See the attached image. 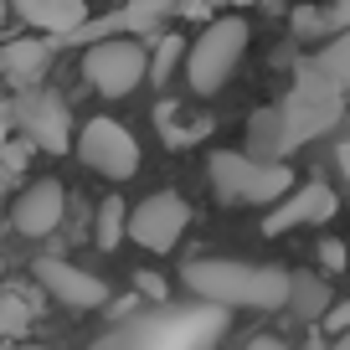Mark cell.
I'll return each mask as SVG.
<instances>
[{
  "label": "cell",
  "mask_w": 350,
  "mask_h": 350,
  "mask_svg": "<svg viewBox=\"0 0 350 350\" xmlns=\"http://www.w3.org/2000/svg\"><path fill=\"white\" fill-rule=\"evenodd\" d=\"M180 284L217 309H288L294 273L273 262H232V258H191Z\"/></svg>",
  "instance_id": "obj_1"
},
{
  "label": "cell",
  "mask_w": 350,
  "mask_h": 350,
  "mask_svg": "<svg viewBox=\"0 0 350 350\" xmlns=\"http://www.w3.org/2000/svg\"><path fill=\"white\" fill-rule=\"evenodd\" d=\"M211 170V191H217L227 206H268L273 201L294 196V170L284 160H258V154H242V150H217L206 160Z\"/></svg>",
  "instance_id": "obj_2"
},
{
  "label": "cell",
  "mask_w": 350,
  "mask_h": 350,
  "mask_svg": "<svg viewBox=\"0 0 350 350\" xmlns=\"http://www.w3.org/2000/svg\"><path fill=\"white\" fill-rule=\"evenodd\" d=\"M247 57V21L242 16H217L211 26H201V36L191 42L186 52V77L196 98H217L227 77L242 67Z\"/></svg>",
  "instance_id": "obj_3"
},
{
  "label": "cell",
  "mask_w": 350,
  "mask_h": 350,
  "mask_svg": "<svg viewBox=\"0 0 350 350\" xmlns=\"http://www.w3.org/2000/svg\"><path fill=\"white\" fill-rule=\"evenodd\" d=\"M83 77L103 98H129L134 88L150 77V52H144V42H134V36L98 42V46H88V57H83Z\"/></svg>",
  "instance_id": "obj_4"
},
{
  "label": "cell",
  "mask_w": 350,
  "mask_h": 350,
  "mask_svg": "<svg viewBox=\"0 0 350 350\" xmlns=\"http://www.w3.org/2000/svg\"><path fill=\"white\" fill-rule=\"evenodd\" d=\"M77 154L88 170H98L103 180H119V186L139 175V139L119 119H88L77 134Z\"/></svg>",
  "instance_id": "obj_5"
},
{
  "label": "cell",
  "mask_w": 350,
  "mask_h": 350,
  "mask_svg": "<svg viewBox=\"0 0 350 350\" xmlns=\"http://www.w3.org/2000/svg\"><path fill=\"white\" fill-rule=\"evenodd\" d=\"M335 113H340V88L329 83L319 67H309V72L299 77L294 98L284 103V129H288V144H304L309 134L329 129V124H335Z\"/></svg>",
  "instance_id": "obj_6"
},
{
  "label": "cell",
  "mask_w": 350,
  "mask_h": 350,
  "mask_svg": "<svg viewBox=\"0 0 350 350\" xmlns=\"http://www.w3.org/2000/svg\"><path fill=\"white\" fill-rule=\"evenodd\" d=\"M186 227H191V206L175 191H154V196H144L129 211V237L144 252H170L175 242L186 237Z\"/></svg>",
  "instance_id": "obj_7"
},
{
  "label": "cell",
  "mask_w": 350,
  "mask_h": 350,
  "mask_svg": "<svg viewBox=\"0 0 350 350\" xmlns=\"http://www.w3.org/2000/svg\"><path fill=\"white\" fill-rule=\"evenodd\" d=\"M11 113H16L21 134L36 144V150L62 154L67 144H72V113H67V103L57 98V93H46V88H36V93H21V98L11 103Z\"/></svg>",
  "instance_id": "obj_8"
},
{
  "label": "cell",
  "mask_w": 350,
  "mask_h": 350,
  "mask_svg": "<svg viewBox=\"0 0 350 350\" xmlns=\"http://www.w3.org/2000/svg\"><path fill=\"white\" fill-rule=\"evenodd\" d=\"M36 284L67 309H103L109 304V284L67 258H36Z\"/></svg>",
  "instance_id": "obj_9"
},
{
  "label": "cell",
  "mask_w": 350,
  "mask_h": 350,
  "mask_svg": "<svg viewBox=\"0 0 350 350\" xmlns=\"http://www.w3.org/2000/svg\"><path fill=\"white\" fill-rule=\"evenodd\" d=\"M62 211H67L62 180H31V186L11 201V227L21 232V237H46V232L62 227Z\"/></svg>",
  "instance_id": "obj_10"
},
{
  "label": "cell",
  "mask_w": 350,
  "mask_h": 350,
  "mask_svg": "<svg viewBox=\"0 0 350 350\" xmlns=\"http://www.w3.org/2000/svg\"><path fill=\"white\" fill-rule=\"evenodd\" d=\"M335 211H340L335 191H329L325 180H309V186H299L288 201H278V206L262 217V237H284V232L309 227V221H329Z\"/></svg>",
  "instance_id": "obj_11"
},
{
  "label": "cell",
  "mask_w": 350,
  "mask_h": 350,
  "mask_svg": "<svg viewBox=\"0 0 350 350\" xmlns=\"http://www.w3.org/2000/svg\"><path fill=\"white\" fill-rule=\"evenodd\" d=\"M16 16H21L36 36H46L52 46L72 42L77 31H88V5H83V0H21Z\"/></svg>",
  "instance_id": "obj_12"
},
{
  "label": "cell",
  "mask_w": 350,
  "mask_h": 350,
  "mask_svg": "<svg viewBox=\"0 0 350 350\" xmlns=\"http://www.w3.org/2000/svg\"><path fill=\"white\" fill-rule=\"evenodd\" d=\"M46 62H52V42L46 36H16V42L0 46V72L21 93H36V83L46 77Z\"/></svg>",
  "instance_id": "obj_13"
},
{
  "label": "cell",
  "mask_w": 350,
  "mask_h": 350,
  "mask_svg": "<svg viewBox=\"0 0 350 350\" xmlns=\"http://www.w3.org/2000/svg\"><path fill=\"white\" fill-rule=\"evenodd\" d=\"M129 211L119 196L98 201V221H93V242H98V252H119V242L129 237Z\"/></svg>",
  "instance_id": "obj_14"
},
{
  "label": "cell",
  "mask_w": 350,
  "mask_h": 350,
  "mask_svg": "<svg viewBox=\"0 0 350 350\" xmlns=\"http://www.w3.org/2000/svg\"><path fill=\"white\" fill-rule=\"evenodd\" d=\"M288 309H294L299 319H325L329 309V288H325V278H314V273H294V299H288Z\"/></svg>",
  "instance_id": "obj_15"
},
{
  "label": "cell",
  "mask_w": 350,
  "mask_h": 350,
  "mask_svg": "<svg viewBox=\"0 0 350 350\" xmlns=\"http://www.w3.org/2000/svg\"><path fill=\"white\" fill-rule=\"evenodd\" d=\"M314 67L340 88V93H350V31H345V36H335V42H325V52H319V62H314Z\"/></svg>",
  "instance_id": "obj_16"
},
{
  "label": "cell",
  "mask_w": 350,
  "mask_h": 350,
  "mask_svg": "<svg viewBox=\"0 0 350 350\" xmlns=\"http://www.w3.org/2000/svg\"><path fill=\"white\" fill-rule=\"evenodd\" d=\"M186 52H191L186 36H160V46L150 52V77H154V83H165V77H170V67L180 62Z\"/></svg>",
  "instance_id": "obj_17"
},
{
  "label": "cell",
  "mask_w": 350,
  "mask_h": 350,
  "mask_svg": "<svg viewBox=\"0 0 350 350\" xmlns=\"http://www.w3.org/2000/svg\"><path fill=\"white\" fill-rule=\"evenodd\" d=\"M26 325H31V304L21 294H0V340L21 335Z\"/></svg>",
  "instance_id": "obj_18"
},
{
  "label": "cell",
  "mask_w": 350,
  "mask_h": 350,
  "mask_svg": "<svg viewBox=\"0 0 350 350\" xmlns=\"http://www.w3.org/2000/svg\"><path fill=\"white\" fill-rule=\"evenodd\" d=\"M319 268H325V273H345V268H350V252H345V242H340V237L319 242Z\"/></svg>",
  "instance_id": "obj_19"
},
{
  "label": "cell",
  "mask_w": 350,
  "mask_h": 350,
  "mask_svg": "<svg viewBox=\"0 0 350 350\" xmlns=\"http://www.w3.org/2000/svg\"><path fill=\"white\" fill-rule=\"evenodd\" d=\"M294 31L299 36H329L325 31V11H319V5H299L294 11Z\"/></svg>",
  "instance_id": "obj_20"
},
{
  "label": "cell",
  "mask_w": 350,
  "mask_h": 350,
  "mask_svg": "<svg viewBox=\"0 0 350 350\" xmlns=\"http://www.w3.org/2000/svg\"><path fill=\"white\" fill-rule=\"evenodd\" d=\"M31 150H36L31 139H21V144H5V150H0V170H5V175L26 170V154H31Z\"/></svg>",
  "instance_id": "obj_21"
},
{
  "label": "cell",
  "mask_w": 350,
  "mask_h": 350,
  "mask_svg": "<svg viewBox=\"0 0 350 350\" xmlns=\"http://www.w3.org/2000/svg\"><path fill=\"white\" fill-rule=\"evenodd\" d=\"M325 31H329V42L350 31V0H340V5H325Z\"/></svg>",
  "instance_id": "obj_22"
},
{
  "label": "cell",
  "mask_w": 350,
  "mask_h": 350,
  "mask_svg": "<svg viewBox=\"0 0 350 350\" xmlns=\"http://www.w3.org/2000/svg\"><path fill=\"white\" fill-rule=\"evenodd\" d=\"M325 329H329L335 340H345V335H350V299H340V304L325 314Z\"/></svg>",
  "instance_id": "obj_23"
},
{
  "label": "cell",
  "mask_w": 350,
  "mask_h": 350,
  "mask_svg": "<svg viewBox=\"0 0 350 350\" xmlns=\"http://www.w3.org/2000/svg\"><path fill=\"white\" fill-rule=\"evenodd\" d=\"M134 288H139L144 299H160V304H165V288H170V284H165L160 273H134Z\"/></svg>",
  "instance_id": "obj_24"
},
{
  "label": "cell",
  "mask_w": 350,
  "mask_h": 350,
  "mask_svg": "<svg viewBox=\"0 0 350 350\" xmlns=\"http://www.w3.org/2000/svg\"><path fill=\"white\" fill-rule=\"evenodd\" d=\"M247 350H294V345H284L278 335H252V340H247Z\"/></svg>",
  "instance_id": "obj_25"
},
{
  "label": "cell",
  "mask_w": 350,
  "mask_h": 350,
  "mask_svg": "<svg viewBox=\"0 0 350 350\" xmlns=\"http://www.w3.org/2000/svg\"><path fill=\"white\" fill-rule=\"evenodd\" d=\"M340 170H345V180H350V139L340 144Z\"/></svg>",
  "instance_id": "obj_26"
},
{
  "label": "cell",
  "mask_w": 350,
  "mask_h": 350,
  "mask_svg": "<svg viewBox=\"0 0 350 350\" xmlns=\"http://www.w3.org/2000/svg\"><path fill=\"white\" fill-rule=\"evenodd\" d=\"M329 350H350V335H345V340H335V345H329Z\"/></svg>",
  "instance_id": "obj_27"
},
{
  "label": "cell",
  "mask_w": 350,
  "mask_h": 350,
  "mask_svg": "<svg viewBox=\"0 0 350 350\" xmlns=\"http://www.w3.org/2000/svg\"><path fill=\"white\" fill-rule=\"evenodd\" d=\"M0 21H5V0H0ZM0 46H5V36H0Z\"/></svg>",
  "instance_id": "obj_28"
},
{
  "label": "cell",
  "mask_w": 350,
  "mask_h": 350,
  "mask_svg": "<svg viewBox=\"0 0 350 350\" xmlns=\"http://www.w3.org/2000/svg\"><path fill=\"white\" fill-rule=\"evenodd\" d=\"M16 350H46V345H16Z\"/></svg>",
  "instance_id": "obj_29"
},
{
  "label": "cell",
  "mask_w": 350,
  "mask_h": 350,
  "mask_svg": "<svg viewBox=\"0 0 350 350\" xmlns=\"http://www.w3.org/2000/svg\"><path fill=\"white\" fill-rule=\"evenodd\" d=\"M0 284H5V268H0Z\"/></svg>",
  "instance_id": "obj_30"
}]
</instances>
